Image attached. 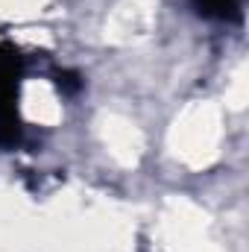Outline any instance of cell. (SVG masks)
I'll return each mask as SVG.
<instances>
[{"mask_svg": "<svg viewBox=\"0 0 249 252\" xmlns=\"http://www.w3.org/2000/svg\"><path fill=\"white\" fill-rule=\"evenodd\" d=\"M196 12L214 21H235L241 15V0H193Z\"/></svg>", "mask_w": 249, "mask_h": 252, "instance_id": "cell-2", "label": "cell"}, {"mask_svg": "<svg viewBox=\"0 0 249 252\" xmlns=\"http://www.w3.org/2000/svg\"><path fill=\"white\" fill-rule=\"evenodd\" d=\"M24 59L15 44H0V147H18L24 126L18 115V85H21Z\"/></svg>", "mask_w": 249, "mask_h": 252, "instance_id": "cell-1", "label": "cell"}, {"mask_svg": "<svg viewBox=\"0 0 249 252\" xmlns=\"http://www.w3.org/2000/svg\"><path fill=\"white\" fill-rule=\"evenodd\" d=\"M56 76H59V79H56V82H59V88H64V91H76V88L82 85L76 73H56Z\"/></svg>", "mask_w": 249, "mask_h": 252, "instance_id": "cell-3", "label": "cell"}]
</instances>
